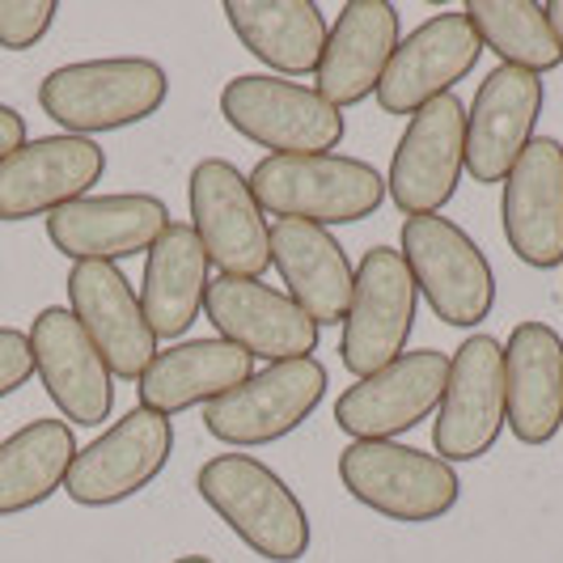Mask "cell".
I'll list each match as a JSON object with an SVG mask.
<instances>
[{"label":"cell","instance_id":"1","mask_svg":"<svg viewBox=\"0 0 563 563\" xmlns=\"http://www.w3.org/2000/svg\"><path fill=\"white\" fill-rule=\"evenodd\" d=\"M199 500L267 563L310 555V512L288 483L254 453H217L196 475Z\"/></svg>","mask_w":563,"mask_h":563},{"label":"cell","instance_id":"2","mask_svg":"<svg viewBox=\"0 0 563 563\" xmlns=\"http://www.w3.org/2000/svg\"><path fill=\"white\" fill-rule=\"evenodd\" d=\"M169 77L157 59L148 56H107L77 59L52 68L38 85V107L59 123L68 136H98L123 132L166 107Z\"/></svg>","mask_w":563,"mask_h":563},{"label":"cell","instance_id":"3","mask_svg":"<svg viewBox=\"0 0 563 563\" xmlns=\"http://www.w3.org/2000/svg\"><path fill=\"white\" fill-rule=\"evenodd\" d=\"M258 208L276 221H310V225H352L368 221L386 203V178L377 166L343 153L313 157H263L246 174Z\"/></svg>","mask_w":563,"mask_h":563},{"label":"cell","instance_id":"4","mask_svg":"<svg viewBox=\"0 0 563 563\" xmlns=\"http://www.w3.org/2000/svg\"><path fill=\"white\" fill-rule=\"evenodd\" d=\"M339 483L356 505L402 526L441 521L462 500V479L445 457L398 441H352L339 453Z\"/></svg>","mask_w":563,"mask_h":563},{"label":"cell","instance_id":"5","mask_svg":"<svg viewBox=\"0 0 563 563\" xmlns=\"http://www.w3.org/2000/svg\"><path fill=\"white\" fill-rule=\"evenodd\" d=\"M221 114L238 136L254 141L258 148H272L267 157L335 153L347 132L343 111L331 107L313 85L288 81L276 73H242L225 81Z\"/></svg>","mask_w":563,"mask_h":563},{"label":"cell","instance_id":"6","mask_svg":"<svg viewBox=\"0 0 563 563\" xmlns=\"http://www.w3.org/2000/svg\"><path fill=\"white\" fill-rule=\"evenodd\" d=\"M398 254L411 280L445 327L471 331L496 310V272L479 242L450 217H407Z\"/></svg>","mask_w":563,"mask_h":563},{"label":"cell","instance_id":"7","mask_svg":"<svg viewBox=\"0 0 563 563\" xmlns=\"http://www.w3.org/2000/svg\"><path fill=\"white\" fill-rule=\"evenodd\" d=\"M191 229L221 276L263 280L272 267V225L251 191V178L225 157H203L187 178Z\"/></svg>","mask_w":563,"mask_h":563},{"label":"cell","instance_id":"8","mask_svg":"<svg viewBox=\"0 0 563 563\" xmlns=\"http://www.w3.org/2000/svg\"><path fill=\"white\" fill-rule=\"evenodd\" d=\"M416 310H420V288L411 280L402 254L395 246H373L356 267L352 301L339 322L343 368L361 382L377 368L395 365L416 331Z\"/></svg>","mask_w":563,"mask_h":563},{"label":"cell","instance_id":"9","mask_svg":"<svg viewBox=\"0 0 563 563\" xmlns=\"http://www.w3.org/2000/svg\"><path fill=\"white\" fill-rule=\"evenodd\" d=\"M327 386H331L327 365L313 356L267 365L251 373L238 390L203 407V428L233 450L276 445L318 411V402L327 398Z\"/></svg>","mask_w":563,"mask_h":563},{"label":"cell","instance_id":"10","mask_svg":"<svg viewBox=\"0 0 563 563\" xmlns=\"http://www.w3.org/2000/svg\"><path fill=\"white\" fill-rule=\"evenodd\" d=\"M174 457V423L148 407H132L77 450L64 492L81 508H111L141 496Z\"/></svg>","mask_w":563,"mask_h":563},{"label":"cell","instance_id":"11","mask_svg":"<svg viewBox=\"0 0 563 563\" xmlns=\"http://www.w3.org/2000/svg\"><path fill=\"white\" fill-rule=\"evenodd\" d=\"M508 428L505 407V343L492 335L462 339L450 356V382L437 407L432 445L445 462H479L496 450Z\"/></svg>","mask_w":563,"mask_h":563},{"label":"cell","instance_id":"12","mask_svg":"<svg viewBox=\"0 0 563 563\" xmlns=\"http://www.w3.org/2000/svg\"><path fill=\"white\" fill-rule=\"evenodd\" d=\"M466 169V107L457 98H437L407 119L386 169V196L402 217H437L462 183Z\"/></svg>","mask_w":563,"mask_h":563},{"label":"cell","instance_id":"13","mask_svg":"<svg viewBox=\"0 0 563 563\" xmlns=\"http://www.w3.org/2000/svg\"><path fill=\"white\" fill-rule=\"evenodd\" d=\"M203 318L217 327V339L242 347L251 361L284 365V361H306L318 352L322 331L310 322L284 288L242 276H217L203 297Z\"/></svg>","mask_w":563,"mask_h":563},{"label":"cell","instance_id":"14","mask_svg":"<svg viewBox=\"0 0 563 563\" xmlns=\"http://www.w3.org/2000/svg\"><path fill=\"white\" fill-rule=\"evenodd\" d=\"M450 356L437 347L402 352L395 365L361 377L335 398V423L352 441H395L398 432H411L423 423L445 395Z\"/></svg>","mask_w":563,"mask_h":563},{"label":"cell","instance_id":"15","mask_svg":"<svg viewBox=\"0 0 563 563\" xmlns=\"http://www.w3.org/2000/svg\"><path fill=\"white\" fill-rule=\"evenodd\" d=\"M107 148L89 136L26 141L0 162V221H34L77 203L102 183Z\"/></svg>","mask_w":563,"mask_h":563},{"label":"cell","instance_id":"16","mask_svg":"<svg viewBox=\"0 0 563 563\" xmlns=\"http://www.w3.org/2000/svg\"><path fill=\"white\" fill-rule=\"evenodd\" d=\"M30 352H34V377L43 382L47 398L56 402L64 423L98 428L114 411V373L89 343L81 322L68 306H47L30 322Z\"/></svg>","mask_w":563,"mask_h":563},{"label":"cell","instance_id":"17","mask_svg":"<svg viewBox=\"0 0 563 563\" xmlns=\"http://www.w3.org/2000/svg\"><path fill=\"white\" fill-rule=\"evenodd\" d=\"M483 43L462 9L437 13L398 43L386 77L377 85V107L386 114L423 111L437 98H450L453 85L475 73Z\"/></svg>","mask_w":563,"mask_h":563},{"label":"cell","instance_id":"18","mask_svg":"<svg viewBox=\"0 0 563 563\" xmlns=\"http://www.w3.org/2000/svg\"><path fill=\"white\" fill-rule=\"evenodd\" d=\"M542 102L547 89L534 73L496 64L483 77L466 111V174L475 183L483 187L505 183L508 169L521 162V153L534 141Z\"/></svg>","mask_w":563,"mask_h":563},{"label":"cell","instance_id":"19","mask_svg":"<svg viewBox=\"0 0 563 563\" xmlns=\"http://www.w3.org/2000/svg\"><path fill=\"white\" fill-rule=\"evenodd\" d=\"M68 310L114 377L141 382V373L157 356V335L141 310V292L114 263H73Z\"/></svg>","mask_w":563,"mask_h":563},{"label":"cell","instance_id":"20","mask_svg":"<svg viewBox=\"0 0 563 563\" xmlns=\"http://www.w3.org/2000/svg\"><path fill=\"white\" fill-rule=\"evenodd\" d=\"M169 229L166 199L148 191L85 196L47 217V242L73 263H123L148 254V246Z\"/></svg>","mask_w":563,"mask_h":563},{"label":"cell","instance_id":"21","mask_svg":"<svg viewBox=\"0 0 563 563\" xmlns=\"http://www.w3.org/2000/svg\"><path fill=\"white\" fill-rule=\"evenodd\" d=\"M505 242L526 267H563V144L534 136L521 162L508 169L500 199Z\"/></svg>","mask_w":563,"mask_h":563},{"label":"cell","instance_id":"22","mask_svg":"<svg viewBox=\"0 0 563 563\" xmlns=\"http://www.w3.org/2000/svg\"><path fill=\"white\" fill-rule=\"evenodd\" d=\"M402 43V18L390 0H347L327 34V52L318 64V93L331 107H361L386 77Z\"/></svg>","mask_w":563,"mask_h":563},{"label":"cell","instance_id":"23","mask_svg":"<svg viewBox=\"0 0 563 563\" xmlns=\"http://www.w3.org/2000/svg\"><path fill=\"white\" fill-rule=\"evenodd\" d=\"M505 407L521 445L542 450L563 428V339L547 322H517L505 339Z\"/></svg>","mask_w":563,"mask_h":563},{"label":"cell","instance_id":"24","mask_svg":"<svg viewBox=\"0 0 563 563\" xmlns=\"http://www.w3.org/2000/svg\"><path fill=\"white\" fill-rule=\"evenodd\" d=\"M272 267L280 272L284 292L310 313L318 331L343 322L347 301H352V284H356V267L331 229L310 225V221H276L272 225Z\"/></svg>","mask_w":563,"mask_h":563},{"label":"cell","instance_id":"25","mask_svg":"<svg viewBox=\"0 0 563 563\" xmlns=\"http://www.w3.org/2000/svg\"><path fill=\"white\" fill-rule=\"evenodd\" d=\"M254 373V361L225 339H178L153 356L136 390L141 407L157 416H183L191 407H212Z\"/></svg>","mask_w":563,"mask_h":563},{"label":"cell","instance_id":"26","mask_svg":"<svg viewBox=\"0 0 563 563\" xmlns=\"http://www.w3.org/2000/svg\"><path fill=\"white\" fill-rule=\"evenodd\" d=\"M212 284V263L199 246L191 221H169V229L144 254L141 310L157 339H183L191 331Z\"/></svg>","mask_w":563,"mask_h":563},{"label":"cell","instance_id":"27","mask_svg":"<svg viewBox=\"0 0 563 563\" xmlns=\"http://www.w3.org/2000/svg\"><path fill=\"white\" fill-rule=\"evenodd\" d=\"M238 43L276 77H313L327 52V18L313 0H225Z\"/></svg>","mask_w":563,"mask_h":563},{"label":"cell","instance_id":"28","mask_svg":"<svg viewBox=\"0 0 563 563\" xmlns=\"http://www.w3.org/2000/svg\"><path fill=\"white\" fill-rule=\"evenodd\" d=\"M77 457L73 423L30 420L0 441V517H18L56 496Z\"/></svg>","mask_w":563,"mask_h":563},{"label":"cell","instance_id":"29","mask_svg":"<svg viewBox=\"0 0 563 563\" xmlns=\"http://www.w3.org/2000/svg\"><path fill=\"white\" fill-rule=\"evenodd\" d=\"M466 22L479 34L483 52H496L505 68L521 73H551L563 64V47L551 30L547 4L534 0H466Z\"/></svg>","mask_w":563,"mask_h":563},{"label":"cell","instance_id":"30","mask_svg":"<svg viewBox=\"0 0 563 563\" xmlns=\"http://www.w3.org/2000/svg\"><path fill=\"white\" fill-rule=\"evenodd\" d=\"M56 0H0V47L4 52H30L56 26Z\"/></svg>","mask_w":563,"mask_h":563},{"label":"cell","instance_id":"31","mask_svg":"<svg viewBox=\"0 0 563 563\" xmlns=\"http://www.w3.org/2000/svg\"><path fill=\"white\" fill-rule=\"evenodd\" d=\"M34 377V352H30V335L18 327H0V398L22 390Z\"/></svg>","mask_w":563,"mask_h":563},{"label":"cell","instance_id":"32","mask_svg":"<svg viewBox=\"0 0 563 563\" xmlns=\"http://www.w3.org/2000/svg\"><path fill=\"white\" fill-rule=\"evenodd\" d=\"M26 144V119L18 107H9V102H0V162L9 157V153H18Z\"/></svg>","mask_w":563,"mask_h":563},{"label":"cell","instance_id":"33","mask_svg":"<svg viewBox=\"0 0 563 563\" xmlns=\"http://www.w3.org/2000/svg\"><path fill=\"white\" fill-rule=\"evenodd\" d=\"M547 18H551V30H555V38H560V47H563V0H551V4H547Z\"/></svg>","mask_w":563,"mask_h":563},{"label":"cell","instance_id":"34","mask_svg":"<svg viewBox=\"0 0 563 563\" xmlns=\"http://www.w3.org/2000/svg\"><path fill=\"white\" fill-rule=\"evenodd\" d=\"M174 563H212V560H208V555H178Z\"/></svg>","mask_w":563,"mask_h":563}]
</instances>
